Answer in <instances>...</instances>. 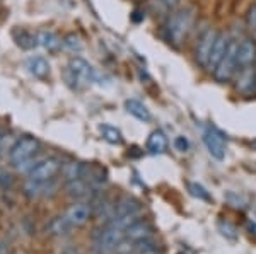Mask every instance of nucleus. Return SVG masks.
I'll use <instances>...</instances> for the list:
<instances>
[{
	"instance_id": "nucleus-1",
	"label": "nucleus",
	"mask_w": 256,
	"mask_h": 254,
	"mask_svg": "<svg viewBox=\"0 0 256 254\" xmlns=\"http://www.w3.org/2000/svg\"><path fill=\"white\" fill-rule=\"evenodd\" d=\"M193 20H195V7H181L178 10H172L164 24L166 39L174 46H181L192 29Z\"/></svg>"
},
{
	"instance_id": "nucleus-2",
	"label": "nucleus",
	"mask_w": 256,
	"mask_h": 254,
	"mask_svg": "<svg viewBox=\"0 0 256 254\" xmlns=\"http://www.w3.org/2000/svg\"><path fill=\"white\" fill-rule=\"evenodd\" d=\"M40 150V140L31 135H22L10 145L9 149V161L19 171H30L38 161H32Z\"/></svg>"
},
{
	"instance_id": "nucleus-3",
	"label": "nucleus",
	"mask_w": 256,
	"mask_h": 254,
	"mask_svg": "<svg viewBox=\"0 0 256 254\" xmlns=\"http://www.w3.org/2000/svg\"><path fill=\"white\" fill-rule=\"evenodd\" d=\"M64 77L65 82L68 84V87L84 89L96 80V72H94L92 65L89 61H86L80 56H74V58H70L67 67H65Z\"/></svg>"
},
{
	"instance_id": "nucleus-4",
	"label": "nucleus",
	"mask_w": 256,
	"mask_h": 254,
	"mask_svg": "<svg viewBox=\"0 0 256 254\" xmlns=\"http://www.w3.org/2000/svg\"><path fill=\"white\" fill-rule=\"evenodd\" d=\"M236 72H238V41L230 39L224 56L218 61L216 70H214V77H216L217 82L226 84V82H229L236 75Z\"/></svg>"
},
{
	"instance_id": "nucleus-5",
	"label": "nucleus",
	"mask_w": 256,
	"mask_h": 254,
	"mask_svg": "<svg viewBox=\"0 0 256 254\" xmlns=\"http://www.w3.org/2000/svg\"><path fill=\"white\" fill-rule=\"evenodd\" d=\"M60 169H62L60 159L44 157V159H40V161L28 171V178H30V181L32 183H50L58 174Z\"/></svg>"
},
{
	"instance_id": "nucleus-6",
	"label": "nucleus",
	"mask_w": 256,
	"mask_h": 254,
	"mask_svg": "<svg viewBox=\"0 0 256 254\" xmlns=\"http://www.w3.org/2000/svg\"><path fill=\"white\" fill-rule=\"evenodd\" d=\"M217 34L218 32L214 29V27H207V29L198 36L196 44H195V60L200 67L207 68L210 53H212V48H214V43H216V39H217Z\"/></svg>"
},
{
	"instance_id": "nucleus-7",
	"label": "nucleus",
	"mask_w": 256,
	"mask_h": 254,
	"mask_svg": "<svg viewBox=\"0 0 256 254\" xmlns=\"http://www.w3.org/2000/svg\"><path fill=\"white\" fill-rule=\"evenodd\" d=\"M204 143H205V147H207V150H208L210 155H212L214 159L222 161V159L226 157V140L216 128H212V126L205 128Z\"/></svg>"
},
{
	"instance_id": "nucleus-8",
	"label": "nucleus",
	"mask_w": 256,
	"mask_h": 254,
	"mask_svg": "<svg viewBox=\"0 0 256 254\" xmlns=\"http://www.w3.org/2000/svg\"><path fill=\"white\" fill-rule=\"evenodd\" d=\"M236 89L242 94H251L256 91V67H239L236 72Z\"/></svg>"
},
{
	"instance_id": "nucleus-9",
	"label": "nucleus",
	"mask_w": 256,
	"mask_h": 254,
	"mask_svg": "<svg viewBox=\"0 0 256 254\" xmlns=\"http://www.w3.org/2000/svg\"><path fill=\"white\" fill-rule=\"evenodd\" d=\"M256 61V41L246 38L238 41V68L250 67Z\"/></svg>"
},
{
	"instance_id": "nucleus-10",
	"label": "nucleus",
	"mask_w": 256,
	"mask_h": 254,
	"mask_svg": "<svg viewBox=\"0 0 256 254\" xmlns=\"http://www.w3.org/2000/svg\"><path fill=\"white\" fill-rule=\"evenodd\" d=\"M229 41H230V39L227 38L226 32H218V34H217V39H216V43H214L212 53H210L207 70H210V72L216 70V67L218 65V61L222 60V56H224V53H226V50H227V46H229Z\"/></svg>"
},
{
	"instance_id": "nucleus-11",
	"label": "nucleus",
	"mask_w": 256,
	"mask_h": 254,
	"mask_svg": "<svg viewBox=\"0 0 256 254\" xmlns=\"http://www.w3.org/2000/svg\"><path fill=\"white\" fill-rule=\"evenodd\" d=\"M65 217L68 219V222L72 225H82L89 220L90 217V207L86 203H74L72 207L67 210Z\"/></svg>"
},
{
	"instance_id": "nucleus-12",
	"label": "nucleus",
	"mask_w": 256,
	"mask_h": 254,
	"mask_svg": "<svg viewBox=\"0 0 256 254\" xmlns=\"http://www.w3.org/2000/svg\"><path fill=\"white\" fill-rule=\"evenodd\" d=\"M154 236V227H152L148 222H144V220H140V222L134 224L132 227H128L125 231V237L130 241H142V239H147V237H152Z\"/></svg>"
},
{
	"instance_id": "nucleus-13",
	"label": "nucleus",
	"mask_w": 256,
	"mask_h": 254,
	"mask_svg": "<svg viewBox=\"0 0 256 254\" xmlns=\"http://www.w3.org/2000/svg\"><path fill=\"white\" fill-rule=\"evenodd\" d=\"M26 68L36 79H44V77L50 75V63L43 56H31V58H28Z\"/></svg>"
},
{
	"instance_id": "nucleus-14",
	"label": "nucleus",
	"mask_w": 256,
	"mask_h": 254,
	"mask_svg": "<svg viewBox=\"0 0 256 254\" xmlns=\"http://www.w3.org/2000/svg\"><path fill=\"white\" fill-rule=\"evenodd\" d=\"M125 109L128 114H132L134 118H137L140 121H150L152 114L148 111V108L144 102H140L138 99H126L125 101Z\"/></svg>"
},
{
	"instance_id": "nucleus-15",
	"label": "nucleus",
	"mask_w": 256,
	"mask_h": 254,
	"mask_svg": "<svg viewBox=\"0 0 256 254\" xmlns=\"http://www.w3.org/2000/svg\"><path fill=\"white\" fill-rule=\"evenodd\" d=\"M168 147V138L162 130H154L147 138V150L150 154H162Z\"/></svg>"
},
{
	"instance_id": "nucleus-16",
	"label": "nucleus",
	"mask_w": 256,
	"mask_h": 254,
	"mask_svg": "<svg viewBox=\"0 0 256 254\" xmlns=\"http://www.w3.org/2000/svg\"><path fill=\"white\" fill-rule=\"evenodd\" d=\"M142 212V205H140L138 200L132 198V196H123L122 200L116 203V215H134V214H140Z\"/></svg>"
},
{
	"instance_id": "nucleus-17",
	"label": "nucleus",
	"mask_w": 256,
	"mask_h": 254,
	"mask_svg": "<svg viewBox=\"0 0 256 254\" xmlns=\"http://www.w3.org/2000/svg\"><path fill=\"white\" fill-rule=\"evenodd\" d=\"M36 36H38V44L46 48L48 51H56L62 46V39L52 31H40Z\"/></svg>"
},
{
	"instance_id": "nucleus-18",
	"label": "nucleus",
	"mask_w": 256,
	"mask_h": 254,
	"mask_svg": "<svg viewBox=\"0 0 256 254\" xmlns=\"http://www.w3.org/2000/svg\"><path fill=\"white\" fill-rule=\"evenodd\" d=\"M70 227H72V224L68 222V219L65 215L53 219L52 222H50V225H48L50 232H52V234H55V236H65V234H68Z\"/></svg>"
},
{
	"instance_id": "nucleus-19",
	"label": "nucleus",
	"mask_w": 256,
	"mask_h": 254,
	"mask_svg": "<svg viewBox=\"0 0 256 254\" xmlns=\"http://www.w3.org/2000/svg\"><path fill=\"white\" fill-rule=\"evenodd\" d=\"M16 41H18V44H19L20 48H26V50L38 46V36L31 34V32H28V31H24V29L16 31Z\"/></svg>"
},
{
	"instance_id": "nucleus-20",
	"label": "nucleus",
	"mask_w": 256,
	"mask_h": 254,
	"mask_svg": "<svg viewBox=\"0 0 256 254\" xmlns=\"http://www.w3.org/2000/svg\"><path fill=\"white\" fill-rule=\"evenodd\" d=\"M99 132H101L102 138L110 143L120 145V143L123 142V137H122V133H120V130L114 128V126H111V125H101L99 126Z\"/></svg>"
},
{
	"instance_id": "nucleus-21",
	"label": "nucleus",
	"mask_w": 256,
	"mask_h": 254,
	"mask_svg": "<svg viewBox=\"0 0 256 254\" xmlns=\"http://www.w3.org/2000/svg\"><path fill=\"white\" fill-rule=\"evenodd\" d=\"M244 22H246L248 34H250L253 39H256V2L250 3V7H248Z\"/></svg>"
},
{
	"instance_id": "nucleus-22",
	"label": "nucleus",
	"mask_w": 256,
	"mask_h": 254,
	"mask_svg": "<svg viewBox=\"0 0 256 254\" xmlns=\"http://www.w3.org/2000/svg\"><path fill=\"white\" fill-rule=\"evenodd\" d=\"M62 44H64L67 50H70V51H80L82 50V41H80V38L77 34H67L65 36L64 39H62Z\"/></svg>"
},
{
	"instance_id": "nucleus-23",
	"label": "nucleus",
	"mask_w": 256,
	"mask_h": 254,
	"mask_svg": "<svg viewBox=\"0 0 256 254\" xmlns=\"http://www.w3.org/2000/svg\"><path fill=\"white\" fill-rule=\"evenodd\" d=\"M188 190H190V193H192L198 200H204V202H210V200H212V198H210V195H208V191L198 183H190Z\"/></svg>"
},
{
	"instance_id": "nucleus-24",
	"label": "nucleus",
	"mask_w": 256,
	"mask_h": 254,
	"mask_svg": "<svg viewBox=\"0 0 256 254\" xmlns=\"http://www.w3.org/2000/svg\"><path fill=\"white\" fill-rule=\"evenodd\" d=\"M218 231H220L222 236H226L227 239H236L238 237V229L230 222H227V220H220V222H218Z\"/></svg>"
},
{
	"instance_id": "nucleus-25",
	"label": "nucleus",
	"mask_w": 256,
	"mask_h": 254,
	"mask_svg": "<svg viewBox=\"0 0 256 254\" xmlns=\"http://www.w3.org/2000/svg\"><path fill=\"white\" fill-rule=\"evenodd\" d=\"M156 3H158V7L160 10L171 12L178 3H180V0H156Z\"/></svg>"
},
{
	"instance_id": "nucleus-26",
	"label": "nucleus",
	"mask_w": 256,
	"mask_h": 254,
	"mask_svg": "<svg viewBox=\"0 0 256 254\" xmlns=\"http://www.w3.org/2000/svg\"><path fill=\"white\" fill-rule=\"evenodd\" d=\"M174 147H176V150H180V152H184V150H188L190 143L184 137H178L174 140Z\"/></svg>"
},
{
	"instance_id": "nucleus-27",
	"label": "nucleus",
	"mask_w": 256,
	"mask_h": 254,
	"mask_svg": "<svg viewBox=\"0 0 256 254\" xmlns=\"http://www.w3.org/2000/svg\"><path fill=\"white\" fill-rule=\"evenodd\" d=\"M137 254H162V251L156 246V248H147V249H142V251H138Z\"/></svg>"
},
{
	"instance_id": "nucleus-28",
	"label": "nucleus",
	"mask_w": 256,
	"mask_h": 254,
	"mask_svg": "<svg viewBox=\"0 0 256 254\" xmlns=\"http://www.w3.org/2000/svg\"><path fill=\"white\" fill-rule=\"evenodd\" d=\"M246 227H248V232H250V234L253 236V239H254V237H256V224L254 222H248Z\"/></svg>"
},
{
	"instance_id": "nucleus-29",
	"label": "nucleus",
	"mask_w": 256,
	"mask_h": 254,
	"mask_svg": "<svg viewBox=\"0 0 256 254\" xmlns=\"http://www.w3.org/2000/svg\"><path fill=\"white\" fill-rule=\"evenodd\" d=\"M251 149H253V150H256V140H253V142H251Z\"/></svg>"
},
{
	"instance_id": "nucleus-30",
	"label": "nucleus",
	"mask_w": 256,
	"mask_h": 254,
	"mask_svg": "<svg viewBox=\"0 0 256 254\" xmlns=\"http://www.w3.org/2000/svg\"><path fill=\"white\" fill-rule=\"evenodd\" d=\"M2 140H4V135H2V132H0V143H2Z\"/></svg>"
},
{
	"instance_id": "nucleus-31",
	"label": "nucleus",
	"mask_w": 256,
	"mask_h": 254,
	"mask_svg": "<svg viewBox=\"0 0 256 254\" xmlns=\"http://www.w3.org/2000/svg\"><path fill=\"white\" fill-rule=\"evenodd\" d=\"M178 254H184V253H178Z\"/></svg>"
}]
</instances>
